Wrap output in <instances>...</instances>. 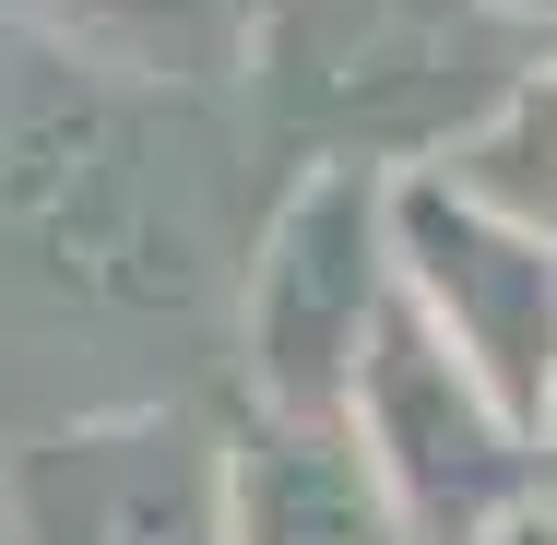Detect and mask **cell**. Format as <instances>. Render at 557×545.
Listing matches in <instances>:
<instances>
[{"mask_svg":"<svg viewBox=\"0 0 557 545\" xmlns=\"http://www.w3.org/2000/svg\"><path fill=\"white\" fill-rule=\"evenodd\" d=\"M498 545H557V498H534V510H522V522H510Z\"/></svg>","mask_w":557,"mask_h":545,"instance_id":"obj_9","label":"cell"},{"mask_svg":"<svg viewBox=\"0 0 557 545\" xmlns=\"http://www.w3.org/2000/svg\"><path fill=\"white\" fill-rule=\"evenodd\" d=\"M428 178H450L462 202H486L498 225H522V237H546V249H557V60L486 119L450 166H428Z\"/></svg>","mask_w":557,"mask_h":545,"instance_id":"obj_8","label":"cell"},{"mask_svg":"<svg viewBox=\"0 0 557 545\" xmlns=\"http://www.w3.org/2000/svg\"><path fill=\"white\" fill-rule=\"evenodd\" d=\"M344 416H356V438H368V462H380V486H392V510H404L416 545H498L546 498L534 438L474 392V368H462L404 297H392V321L368 344Z\"/></svg>","mask_w":557,"mask_h":545,"instance_id":"obj_5","label":"cell"},{"mask_svg":"<svg viewBox=\"0 0 557 545\" xmlns=\"http://www.w3.org/2000/svg\"><path fill=\"white\" fill-rule=\"evenodd\" d=\"M534 474H546V498H557V416H546V438H534Z\"/></svg>","mask_w":557,"mask_h":545,"instance_id":"obj_11","label":"cell"},{"mask_svg":"<svg viewBox=\"0 0 557 545\" xmlns=\"http://www.w3.org/2000/svg\"><path fill=\"white\" fill-rule=\"evenodd\" d=\"M392 261H404V309L474 368V392L522 438L557 416V249L462 202L450 178H392Z\"/></svg>","mask_w":557,"mask_h":545,"instance_id":"obj_6","label":"cell"},{"mask_svg":"<svg viewBox=\"0 0 557 545\" xmlns=\"http://www.w3.org/2000/svg\"><path fill=\"white\" fill-rule=\"evenodd\" d=\"M557 60L498 0H249V96L309 166L428 178Z\"/></svg>","mask_w":557,"mask_h":545,"instance_id":"obj_2","label":"cell"},{"mask_svg":"<svg viewBox=\"0 0 557 545\" xmlns=\"http://www.w3.org/2000/svg\"><path fill=\"white\" fill-rule=\"evenodd\" d=\"M404 297L392 261V178L380 166H309L237 273V332H249V404L261 416H344L356 368Z\"/></svg>","mask_w":557,"mask_h":545,"instance_id":"obj_3","label":"cell"},{"mask_svg":"<svg viewBox=\"0 0 557 545\" xmlns=\"http://www.w3.org/2000/svg\"><path fill=\"white\" fill-rule=\"evenodd\" d=\"M225 498H237V545H416L356 416H261L225 450Z\"/></svg>","mask_w":557,"mask_h":545,"instance_id":"obj_7","label":"cell"},{"mask_svg":"<svg viewBox=\"0 0 557 545\" xmlns=\"http://www.w3.org/2000/svg\"><path fill=\"white\" fill-rule=\"evenodd\" d=\"M0 237L84 309H190L249 273V143L214 96L131 72L72 24H12L0 60Z\"/></svg>","mask_w":557,"mask_h":545,"instance_id":"obj_1","label":"cell"},{"mask_svg":"<svg viewBox=\"0 0 557 545\" xmlns=\"http://www.w3.org/2000/svg\"><path fill=\"white\" fill-rule=\"evenodd\" d=\"M498 12H522L534 36H557V0H498Z\"/></svg>","mask_w":557,"mask_h":545,"instance_id":"obj_10","label":"cell"},{"mask_svg":"<svg viewBox=\"0 0 557 545\" xmlns=\"http://www.w3.org/2000/svg\"><path fill=\"white\" fill-rule=\"evenodd\" d=\"M237 428L190 404H119L36 428L0 474V534L12 545H237L225 498Z\"/></svg>","mask_w":557,"mask_h":545,"instance_id":"obj_4","label":"cell"}]
</instances>
